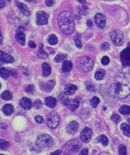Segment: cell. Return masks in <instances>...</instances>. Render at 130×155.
I'll list each match as a JSON object with an SVG mask.
<instances>
[{"instance_id": "cell-49", "label": "cell", "mask_w": 130, "mask_h": 155, "mask_svg": "<svg viewBox=\"0 0 130 155\" xmlns=\"http://www.w3.org/2000/svg\"><path fill=\"white\" fill-rule=\"evenodd\" d=\"M87 25H88V27H91L92 26V22H91L90 20H88Z\"/></svg>"}, {"instance_id": "cell-25", "label": "cell", "mask_w": 130, "mask_h": 155, "mask_svg": "<svg viewBox=\"0 0 130 155\" xmlns=\"http://www.w3.org/2000/svg\"><path fill=\"white\" fill-rule=\"evenodd\" d=\"M55 85V81L53 80H51L48 81V82L46 83L45 84V88L44 90L47 92H50L52 90V88H54V86Z\"/></svg>"}, {"instance_id": "cell-2", "label": "cell", "mask_w": 130, "mask_h": 155, "mask_svg": "<svg viewBox=\"0 0 130 155\" xmlns=\"http://www.w3.org/2000/svg\"><path fill=\"white\" fill-rule=\"evenodd\" d=\"M58 25L62 33L66 35L72 34L75 30L74 21L70 12H61L58 17Z\"/></svg>"}, {"instance_id": "cell-48", "label": "cell", "mask_w": 130, "mask_h": 155, "mask_svg": "<svg viewBox=\"0 0 130 155\" xmlns=\"http://www.w3.org/2000/svg\"><path fill=\"white\" fill-rule=\"evenodd\" d=\"M5 6H6V2L4 0H0V8H3Z\"/></svg>"}, {"instance_id": "cell-52", "label": "cell", "mask_w": 130, "mask_h": 155, "mask_svg": "<svg viewBox=\"0 0 130 155\" xmlns=\"http://www.w3.org/2000/svg\"><path fill=\"white\" fill-rule=\"evenodd\" d=\"M7 1H9V2H10V1H11L12 0H7Z\"/></svg>"}, {"instance_id": "cell-1", "label": "cell", "mask_w": 130, "mask_h": 155, "mask_svg": "<svg viewBox=\"0 0 130 155\" xmlns=\"http://www.w3.org/2000/svg\"><path fill=\"white\" fill-rule=\"evenodd\" d=\"M111 94L118 99H124L130 94V73L122 72L117 75L110 87Z\"/></svg>"}, {"instance_id": "cell-31", "label": "cell", "mask_w": 130, "mask_h": 155, "mask_svg": "<svg viewBox=\"0 0 130 155\" xmlns=\"http://www.w3.org/2000/svg\"><path fill=\"white\" fill-rule=\"evenodd\" d=\"M105 75V71L104 70H100L96 72L95 73V78L97 80H101L103 79L104 76Z\"/></svg>"}, {"instance_id": "cell-17", "label": "cell", "mask_w": 130, "mask_h": 155, "mask_svg": "<svg viewBox=\"0 0 130 155\" xmlns=\"http://www.w3.org/2000/svg\"><path fill=\"white\" fill-rule=\"evenodd\" d=\"M77 89L76 86L73 85V84H67L65 85L64 88V92L65 94L67 95H73L74 93L75 92V91Z\"/></svg>"}, {"instance_id": "cell-15", "label": "cell", "mask_w": 130, "mask_h": 155, "mask_svg": "<svg viewBox=\"0 0 130 155\" xmlns=\"http://www.w3.org/2000/svg\"><path fill=\"white\" fill-rule=\"evenodd\" d=\"M0 60L1 62L4 63H12L14 62V58L12 56L2 51H0Z\"/></svg>"}, {"instance_id": "cell-30", "label": "cell", "mask_w": 130, "mask_h": 155, "mask_svg": "<svg viewBox=\"0 0 130 155\" xmlns=\"http://www.w3.org/2000/svg\"><path fill=\"white\" fill-rule=\"evenodd\" d=\"M48 42L51 45H55L58 43V38L55 35H50L48 37Z\"/></svg>"}, {"instance_id": "cell-18", "label": "cell", "mask_w": 130, "mask_h": 155, "mask_svg": "<svg viewBox=\"0 0 130 155\" xmlns=\"http://www.w3.org/2000/svg\"><path fill=\"white\" fill-rule=\"evenodd\" d=\"M42 70H43V76L47 77L49 76L51 73V68L47 63H43L42 64Z\"/></svg>"}, {"instance_id": "cell-14", "label": "cell", "mask_w": 130, "mask_h": 155, "mask_svg": "<svg viewBox=\"0 0 130 155\" xmlns=\"http://www.w3.org/2000/svg\"><path fill=\"white\" fill-rule=\"evenodd\" d=\"M78 127H79V125H78V123L77 122L72 121L68 124L66 129H67V132L69 134H74L77 132Z\"/></svg>"}, {"instance_id": "cell-19", "label": "cell", "mask_w": 130, "mask_h": 155, "mask_svg": "<svg viewBox=\"0 0 130 155\" xmlns=\"http://www.w3.org/2000/svg\"><path fill=\"white\" fill-rule=\"evenodd\" d=\"M45 105L50 108H54L56 104V100L53 97H47L45 100Z\"/></svg>"}, {"instance_id": "cell-13", "label": "cell", "mask_w": 130, "mask_h": 155, "mask_svg": "<svg viewBox=\"0 0 130 155\" xmlns=\"http://www.w3.org/2000/svg\"><path fill=\"white\" fill-rule=\"evenodd\" d=\"M16 4L17 6L18 7V8L20 9V11H21L23 14H24L25 16H28V17L31 15V11H30V10L29 9L28 7H27L26 5L19 1H16Z\"/></svg>"}, {"instance_id": "cell-38", "label": "cell", "mask_w": 130, "mask_h": 155, "mask_svg": "<svg viewBox=\"0 0 130 155\" xmlns=\"http://www.w3.org/2000/svg\"><path fill=\"white\" fill-rule=\"evenodd\" d=\"M101 63L104 65H106L109 64V63L110 62V59H109V58L108 56H103V58H101Z\"/></svg>"}, {"instance_id": "cell-33", "label": "cell", "mask_w": 130, "mask_h": 155, "mask_svg": "<svg viewBox=\"0 0 130 155\" xmlns=\"http://www.w3.org/2000/svg\"><path fill=\"white\" fill-rule=\"evenodd\" d=\"M100 102V100L97 97H94L91 100H90V105L94 108H96L97 106L98 105V104Z\"/></svg>"}, {"instance_id": "cell-7", "label": "cell", "mask_w": 130, "mask_h": 155, "mask_svg": "<svg viewBox=\"0 0 130 155\" xmlns=\"http://www.w3.org/2000/svg\"><path fill=\"white\" fill-rule=\"evenodd\" d=\"M48 15L45 11H38L36 14V24L37 26H42L48 24Z\"/></svg>"}, {"instance_id": "cell-9", "label": "cell", "mask_w": 130, "mask_h": 155, "mask_svg": "<svg viewBox=\"0 0 130 155\" xmlns=\"http://www.w3.org/2000/svg\"><path fill=\"white\" fill-rule=\"evenodd\" d=\"M94 20L96 26L99 28H103L106 23V17L102 13H98L94 17Z\"/></svg>"}, {"instance_id": "cell-36", "label": "cell", "mask_w": 130, "mask_h": 155, "mask_svg": "<svg viewBox=\"0 0 130 155\" xmlns=\"http://www.w3.org/2000/svg\"><path fill=\"white\" fill-rule=\"evenodd\" d=\"M111 120L113 121L115 124H118L120 121V116L118 115V114L114 113L113 115L111 116Z\"/></svg>"}, {"instance_id": "cell-45", "label": "cell", "mask_w": 130, "mask_h": 155, "mask_svg": "<svg viewBox=\"0 0 130 155\" xmlns=\"http://www.w3.org/2000/svg\"><path fill=\"white\" fill-rule=\"evenodd\" d=\"M79 155H88V149H83L80 151Z\"/></svg>"}, {"instance_id": "cell-23", "label": "cell", "mask_w": 130, "mask_h": 155, "mask_svg": "<svg viewBox=\"0 0 130 155\" xmlns=\"http://www.w3.org/2000/svg\"><path fill=\"white\" fill-rule=\"evenodd\" d=\"M37 57L40 58V59H46L48 57V54L43 49V45H41V47L39 48V50H38V52L37 53Z\"/></svg>"}, {"instance_id": "cell-37", "label": "cell", "mask_w": 130, "mask_h": 155, "mask_svg": "<svg viewBox=\"0 0 130 155\" xmlns=\"http://www.w3.org/2000/svg\"><path fill=\"white\" fill-rule=\"evenodd\" d=\"M25 92H28V93L32 94L34 91V86L33 85H28L26 87H25Z\"/></svg>"}, {"instance_id": "cell-4", "label": "cell", "mask_w": 130, "mask_h": 155, "mask_svg": "<svg viewBox=\"0 0 130 155\" xmlns=\"http://www.w3.org/2000/svg\"><path fill=\"white\" fill-rule=\"evenodd\" d=\"M54 141L50 136L48 134H42L38 137L36 141V146L39 149L48 148L53 145Z\"/></svg>"}, {"instance_id": "cell-53", "label": "cell", "mask_w": 130, "mask_h": 155, "mask_svg": "<svg viewBox=\"0 0 130 155\" xmlns=\"http://www.w3.org/2000/svg\"><path fill=\"white\" fill-rule=\"evenodd\" d=\"M66 155H69V154H66Z\"/></svg>"}, {"instance_id": "cell-29", "label": "cell", "mask_w": 130, "mask_h": 155, "mask_svg": "<svg viewBox=\"0 0 130 155\" xmlns=\"http://www.w3.org/2000/svg\"><path fill=\"white\" fill-rule=\"evenodd\" d=\"M1 97L4 100H11L12 98V94L10 91L6 90L1 94Z\"/></svg>"}, {"instance_id": "cell-6", "label": "cell", "mask_w": 130, "mask_h": 155, "mask_svg": "<svg viewBox=\"0 0 130 155\" xmlns=\"http://www.w3.org/2000/svg\"><path fill=\"white\" fill-rule=\"evenodd\" d=\"M62 101L66 107H67L72 111H75L79 106V101L76 98H68L66 97H63L62 98Z\"/></svg>"}, {"instance_id": "cell-16", "label": "cell", "mask_w": 130, "mask_h": 155, "mask_svg": "<svg viewBox=\"0 0 130 155\" xmlns=\"http://www.w3.org/2000/svg\"><path fill=\"white\" fill-rule=\"evenodd\" d=\"M15 39L22 46H24L25 44V34L22 31H17L15 34Z\"/></svg>"}, {"instance_id": "cell-28", "label": "cell", "mask_w": 130, "mask_h": 155, "mask_svg": "<svg viewBox=\"0 0 130 155\" xmlns=\"http://www.w3.org/2000/svg\"><path fill=\"white\" fill-rule=\"evenodd\" d=\"M119 112L124 115H129L130 114V106L122 105L119 109Z\"/></svg>"}, {"instance_id": "cell-12", "label": "cell", "mask_w": 130, "mask_h": 155, "mask_svg": "<svg viewBox=\"0 0 130 155\" xmlns=\"http://www.w3.org/2000/svg\"><path fill=\"white\" fill-rule=\"evenodd\" d=\"M20 105L23 109L25 110H29L33 106V103L32 101L29 98L24 97L22 98L20 101Z\"/></svg>"}, {"instance_id": "cell-10", "label": "cell", "mask_w": 130, "mask_h": 155, "mask_svg": "<svg viewBox=\"0 0 130 155\" xmlns=\"http://www.w3.org/2000/svg\"><path fill=\"white\" fill-rule=\"evenodd\" d=\"M91 137V130L89 128H84L83 130L81 132L80 138L81 141L84 143H88L90 142Z\"/></svg>"}, {"instance_id": "cell-40", "label": "cell", "mask_w": 130, "mask_h": 155, "mask_svg": "<svg viewBox=\"0 0 130 155\" xmlns=\"http://www.w3.org/2000/svg\"><path fill=\"white\" fill-rule=\"evenodd\" d=\"M86 87H87V90L89 91H91V92H94L95 91V86L93 85V84L91 83H90V84H87Z\"/></svg>"}, {"instance_id": "cell-26", "label": "cell", "mask_w": 130, "mask_h": 155, "mask_svg": "<svg viewBox=\"0 0 130 155\" xmlns=\"http://www.w3.org/2000/svg\"><path fill=\"white\" fill-rule=\"evenodd\" d=\"M67 56L66 54H58L54 58V62L56 63L60 62H64L67 61Z\"/></svg>"}, {"instance_id": "cell-20", "label": "cell", "mask_w": 130, "mask_h": 155, "mask_svg": "<svg viewBox=\"0 0 130 155\" xmlns=\"http://www.w3.org/2000/svg\"><path fill=\"white\" fill-rule=\"evenodd\" d=\"M2 111H3V113L6 114V115H11L13 113L14 107L11 104H6V105L3 106Z\"/></svg>"}, {"instance_id": "cell-22", "label": "cell", "mask_w": 130, "mask_h": 155, "mask_svg": "<svg viewBox=\"0 0 130 155\" xmlns=\"http://www.w3.org/2000/svg\"><path fill=\"white\" fill-rule=\"evenodd\" d=\"M96 141L97 143H100L104 146L108 145L109 144V139L107 138V136L104 135H101L98 136V138L96 139Z\"/></svg>"}, {"instance_id": "cell-34", "label": "cell", "mask_w": 130, "mask_h": 155, "mask_svg": "<svg viewBox=\"0 0 130 155\" xmlns=\"http://www.w3.org/2000/svg\"><path fill=\"white\" fill-rule=\"evenodd\" d=\"M118 153L119 155H127L126 147L123 145H120L118 147Z\"/></svg>"}, {"instance_id": "cell-27", "label": "cell", "mask_w": 130, "mask_h": 155, "mask_svg": "<svg viewBox=\"0 0 130 155\" xmlns=\"http://www.w3.org/2000/svg\"><path fill=\"white\" fill-rule=\"evenodd\" d=\"M74 41H75V44L76 47L78 49H81L83 47L82 43H81V35L80 34H76L75 37H74Z\"/></svg>"}, {"instance_id": "cell-3", "label": "cell", "mask_w": 130, "mask_h": 155, "mask_svg": "<svg viewBox=\"0 0 130 155\" xmlns=\"http://www.w3.org/2000/svg\"><path fill=\"white\" fill-rule=\"evenodd\" d=\"M94 62L93 60L88 56H83L78 60L77 67L81 72H88L92 70Z\"/></svg>"}, {"instance_id": "cell-43", "label": "cell", "mask_w": 130, "mask_h": 155, "mask_svg": "<svg viewBox=\"0 0 130 155\" xmlns=\"http://www.w3.org/2000/svg\"><path fill=\"white\" fill-rule=\"evenodd\" d=\"M101 49L103 50H107L109 49V44L108 43L105 42L103 43V44L101 45Z\"/></svg>"}, {"instance_id": "cell-46", "label": "cell", "mask_w": 130, "mask_h": 155, "mask_svg": "<svg viewBox=\"0 0 130 155\" xmlns=\"http://www.w3.org/2000/svg\"><path fill=\"white\" fill-rule=\"evenodd\" d=\"M28 46L31 48H35L36 47V44H35V42L32 41H30L28 43Z\"/></svg>"}, {"instance_id": "cell-11", "label": "cell", "mask_w": 130, "mask_h": 155, "mask_svg": "<svg viewBox=\"0 0 130 155\" xmlns=\"http://www.w3.org/2000/svg\"><path fill=\"white\" fill-rule=\"evenodd\" d=\"M60 118L59 116L56 115H50L47 120V125L50 128H55L58 126L59 124Z\"/></svg>"}, {"instance_id": "cell-47", "label": "cell", "mask_w": 130, "mask_h": 155, "mask_svg": "<svg viewBox=\"0 0 130 155\" xmlns=\"http://www.w3.org/2000/svg\"><path fill=\"white\" fill-rule=\"evenodd\" d=\"M61 152H61L60 150H57V151L52 152V153L50 154V155H60Z\"/></svg>"}, {"instance_id": "cell-39", "label": "cell", "mask_w": 130, "mask_h": 155, "mask_svg": "<svg viewBox=\"0 0 130 155\" xmlns=\"http://www.w3.org/2000/svg\"><path fill=\"white\" fill-rule=\"evenodd\" d=\"M34 105L36 109H40L43 105V103L41 102V101L40 100H37L34 102Z\"/></svg>"}, {"instance_id": "cell-54", "label": "cell", "mask_w": 130, "mask_h": 155, "mask_svg": "<svg viewBox=\"0 0 130 155\" xmlns=\"http://www.w3.org/2000/svg\"><path fill=\"white\" fill-rule=\"evenodd\" d=\"M1 155H4V154H1Z\"/></svg>"}, {"instance_id": "cell-44", "label": "cell", "mask_w": 130, "mask_h": 155, "mask_svg": "<svg viewBox=\"0 0 130 155\" xmlns=\"http://www.w3.org/2000/svg\"><path fill=\"white\" fill-rule=\"evenodd\" d=\"M45 3L48 7H52L54 3V0H46Z\"/></svg>"}, {"instance_id": "cell-42", "label": "cell", "mask_w": 130, "mask_h": 155, "mask_svg": "<svg viewBox=\"0 0 130 155\" xmlns=\"http://www.w3.org/2000/svg\"><path fill=\"white\" fill-rule=\"evenodd\" d=\"M77 1L80 3L81 4L83 5V9L84 10H86V11H88V8L87 7H86V0H77Z\"/></svg>"}, {"instance_id": "cell-24", "label": "cell", "mask_w": 130, "mask_h": 155, "mask_svg": "<svg viewBox=\"0 0 130 155\" xmlns=\"http://www.w3.org/2000/svg\"><path fill=\"white\" fill-rule=\"evenodd\" d=\"M121 130L125 136L130 137V126L126 123H123L121 125Z\"/></svg>"}, {"instance_id": "cell-35", "label": "cell", "mask_w": 130, "mask_h": 155, "mask_svg": "<svg viewBox=\"0 0 130 155\" xmlns=\"http://www.w3.org/2000/svg\"><path fill=\"white\" fill-rule=\"evenodd\" d=\"M0 146H1V150H6L9 147V143L6 141L3 140V139H1V140H0Z\"/></svg>"}, {"instance_id": "cell-21", "label": "cell", "mask_w": 130, "mask_h": 155, "mask_svg": "<svg viewBox=\"0 0 130 155\" xmlns=\"http://www.w3.org/2000/svg\"><path fill=\"white\" fill-rule=\"evenodd\" d=\"M73 63L71 61H65V62H63L62 64V71L64 73H67L70 72L72 69Z\"/></svg>"}, {"instance_id": "cell-51", "label": "cell", "mask_w": 130, "mask_h": 155, "mask_svg": "<svg viewBox=\"0 0 130 155\" xmlns=\"http://www.w3.org/2000/svg\"><path fill=\"white\" fill-rule=\"evenodd\" d=\"M25 1H35V0H25Z\"/></svg>"}, {"instance_id": "cell-5", "label": "cell", "mask_w": 130, "mask_h": 155, "mask_svg": "<svg viewBox=\"0 0 130 155\" xmlns=\"http://www.w3.org/2000/svg\"><path fill=\"white\" fill-rule=\"evenodd\" d=\"M110 36L116 46H120L124 42V34L120 30H113L111 32Z\"/></svg>"}, {"instance_id": "cell-41", "label": "cell", "mask_w": 130, "mask_h": 155, "mask_svg": "<svg viewBox=\"0 0 130 155\" xmlns=\"http://www.w3.org/2000/svg\"><path fill=\"white\" fill-rule=\"evenodd\" d=\"M35 121L38 124H41L43 122V118L41 116H39V115H37L35 117Z\"/></svg>"}, {"instance_id": "cell-32", "label": "cell", "mask_w": 130, "mask_h": 155, "mask_svg": "<svg viewBox=\"0 0 130 155\" xmlns=\"http://www.w3.org/2000/svg\"><path fill=\"white\" fill-rule=\"evenodd\" d=\"M0 72H1V77L3 79H7V77H9V76L11 74L9 71L4 68H1Z\"/></svg>"}, {"instance_id": "cell-8", "label": "cell", "mask_w": 130, "mask_h": 155, "mask_svg": "<svg viewBox=\"0 0 130 155\" xmlns=\"http://www.w3.org/2000/svg\"><path fill=\"white\" fill-rule=\"evenodd\" d=\"M120 60L124 66H130V47H127L120 53Z\"/></svg>"}, {"instance_id": "cell-50", "label": "cell", "mask_w": 130, "mask_h": 155, "mask_svg": "<svg viewBox=\"0 0 130 155\" xmlns=\"http://www.w3.org/2000/svg\"><path fill=\"white\" fill-rule=\"evenodd\" d=\"M98 155H111V154L107 152H102L101 153H99Z\"/></svg>"}]
</instances>
